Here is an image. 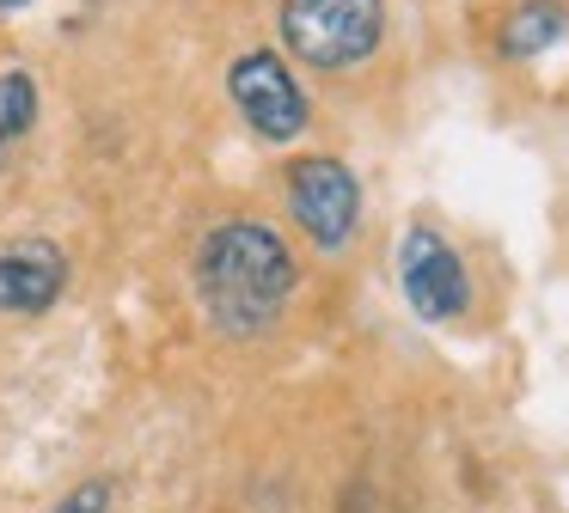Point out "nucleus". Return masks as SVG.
<instances>
[{
	"label": "nucleus",
	"instance_id": "obj_1",
	"mask_svg": "<svg viewBox=\"0 0 569 513\" xmlns=\"http://www.w3.org/2000/svg\"><path fill=\"white\" fill-rule=\"evenodd\" d=\"M295 293V256L258 220H221L197 244V300L233 336L270 330Z\"/></svg>",
	"mask_w": 569,
	"mask_h": 513
},
{
	"label": "nucleus",
	"instance_id": "obj_2",
	"mask_svg": "<svg viewBox=\"0 0 569 513\" xmlns=\"http://www.w3.org/2000/svg\"><path fill=\"white\" fill-rule=\"evenodd\" d=\"M386 7L380 0H282V43L307 68H356L380 49Z\"/></svg>",
	"mask_w": 569,
	"mask_h": 513
},
{
	"label": "nucleus",
	"instance_id": "obj_3",
	"mask_svg": "<svg viewBox=\"0 0 569 513\" xmlns=\"http://www.w3.org/2000/svg\"><path fill=\"white\" fill-rule=\"evenodd\" d=\"M288 208H295L300 232H307L319 251H337V244L356 239V220H361V183L343 159H295L288 165Z\"/></svg>",
	"mask_w": 569,
	"mask_h": 513
},
{
	"label": "nucleus",
	"instance_id": "obj_4",
	"mask_svg": "<svg viewBox=\"0 0 569 513\" xmlns=\"http://www.w3.org/2000/svg\"><path fill=\"white\" fill-rule=\"evenodd\" d=\"M398 288H405L410 312L429 318V324H447V318H459L471 305L466 263L435 227L405 232V244H398Z\"/></svg>",
	"mask_w": 569,
	"mask_h": 513
},
{
	"label": "nucleus",
	"instance_id": "obj_5",
	"mask_svg": "<svg viewBox=\"0 0 569 513\" xmlns=\"http://www.w3.org/2000/svg\"><path fill=\"white\" fill-rule=\"evenodd\" d=\"M227 92H233L239 117L263 134V141H295L307 129V92L295 86L282 56L270 49H246V56L227 68Z\"/></svg>",
	"mask_w": 569,
	"mask_h": 513
},
{
	"label": "nucleus",
	"instance_id": "obj_6",
	"mask_svg": "<svg viewBox=\"0 0 569 513\" xmlns=\"http://www.w3.org/2000/svg\"><path fill=\"white\" fill-rule=\"evenodd\" d=\"M68 288V256L50 239H13L0 244V312L38 318L62 300Z\"/></svg>",
	"mask_w": 569,
	"mask_h": 513
},
{
	"label": "nucleus",
	"instance_id": "obj_7",
	"mask_svg": "<svg viewBox=\"0 0 569 513\" xmlns=\"http://www.w3.org/2000/svg\"><path fill=\"white\" fill-rule=\"evenodd\" d=\"M563 31H569L563 0H520V7L508 12V24H502V56L532 61V56H545Z\"/></svg>",
	"mask_w": 569,
	"mask_h": 513
},
{
	"label": "nucleus",
	"instance_id": "obj_8",
	"mask_svg": "<svg viewBox=\"0 0 569 513\" xmlns=\"http://www.w3.org/2000/svg\"><path fill=\"white\" fill-rule=\"evenodd\" d=\"M38 122V80L26 68L0 73V141H19V134Z\"/></svg>",
	"mask_w": 569,
	"mask_h": 513
},
{
	"label": "nucleus",
	"instance_id": "obj_9",
	"mask_svg": "<svg viewBox=\"0 0 569 513\" xmlns=\"http://www.w3.org/2000/svg\"><path fill=\"white\" fill-rule=\"evenodd\" d=\"M111 507V483H80L74 495H62L50 513H104Z\"/></svg>",
	"mask_w": 569,
	"mask_h": 513
},
{
	"label": "nucleus",
	"instance_id": "obj_10",
	"mask_svg": "<svg viewBox=\"0 0 569 513\" xmlns=\"http://www.w3.org/2000/svg\"><path fill=\"white\" fill-rule=\"evenodd\" d=\"M0 7H26V0H0Z\"/></svg>",
	"mask_w": 569,
	"mask_h": 513
}]
</instances>
